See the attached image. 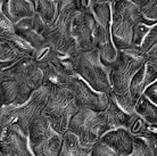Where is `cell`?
I'll use <instances>...</instances> for the list:
<instances>
[{
    "label": "cell",
    "instance_id": "22",
    "mask_svg": "<svg viewBox=\"0 0 157 156\" xmlns=\"http://www.w3.org/2000/svg\"><path fill=\"white\" fill-rule=\"evenodd\" d=\"M139 7L141 18L149 22H157V0H133Z\"/></svg>",
    "mask_w": 157,
    "mask_h": 156
},
{
    "label": "cell",
    "instance_id": "28",
    "mask_svg": "<svg viewBox=\"0 0 157 156\" xmlns=\"http://www.w3.org/2000/svg\"><path fill=\"white\" fill-rule=\"evenodd\" d=\"M151 145H153V147H154V150H155V154L157 155V140L153 141L151 142Z\"/></svg>",
    "mask_w": 157,
    "mask_h": 156
},
{
    "label": "cell",
    "instance_id": "27",
    "mask_svg": "<svg viewBox=\"0 0 157 156\" xmlns=\"http://www.w3.org/2000/svg\"><path fill=\"white\" fill-rule=\"evenodd\" d=\"M146 58H147V62L153 63V64L157 65V43L146 54Z\"/></svg>",
    "mask_w": 157,
    "mask_h": 156
},
{
    "label": "cell",
    "instance_id": "7",
    "mask_svg": "<svg viewBox=\"0 0 157 156\" xmlns=\"http://www.w3.org/2000/svg\"><path fill=\"white\" fill-rule=\"evenodd\" d=\"M146 62V54L134 48L117 50V57L110 65V82L113 91L117 94L130 92V86L134 75Z\"/></svg>",
    "mask_w": 157,
    "mask_h": 156
},
{
    "label": "cell",
    "instance_id": "12",
    "mask_svg": "<svg viewBox=\"0 0 157 156\" xmlns=\"http://www.w3.org/2000/svg\"><path fill=\"white\" fill-rule=\"evenodd\" d=\"M36 54L34 47L21 38L17 33L0 35V60L1 71L10 68L25 60H33Z\"/></svg>",
    "mask_w": 157,
    "mask_h": 156
},
{
    "label": "cell",
    "instance_id": "11",
    "mask_svg": "<svg viewBox=\"0 0 157 156\" xmlns=\"http://www.w3.org/2000/svg\"><path fill=\"white\" fill-rule=\"evenodd\" d=\"M102 127L101 112L91 109H80L78 113L71 120L70 131L78 138L81 144L94 147L100 139Z\"/></svg>",
    "mask_w": 157,
    "mask_h": 156
},
{
    "label": "cell",
    "instance_id": "10",
    "mask_svg": "<svg viewBox=\"0 0 157 156\" xmlns=\"http://www.w3.org/2000/svg\"><path fill=\"white\" fill-rule=\"evenodd\" d=\"M76 12L73 21V38L78 54L97 49V27L90 1L75 0Z\"/></svg>",
    "mask_w": 157,
    "mask_h": 156
},
{
    "label": "cell",
    "instance_id": "4",
    "mask_svg": "<svg viewBox=\"0 0 157 156\" xmlns=\"http://www.w3.org/2000/svg\"><path fill=\"white\" fill-rule=\"evenodd\" d=\"M76 12L75 1H60V12L54 23L46 26L44 38L56 50L66 56L74 57L78 54L73 38V21Z\"/></svg>",
    "mask_w": 157,
    "mask_h": 156
},
{
    "label": "cell",
    "instance_id": "1",
    "mask_svg": "<svg viewBox=\"0 0 157 156\" xmlns=\"http://www.w3.org/2000/svg\"><path fill=\"white\" fill-rule=\"evenodd\" d=\"M43 86V72L33 60H25L1 71V105L23 104Z\"/></svg>",
    "mask_w": 157,
    "mask_h": 156
},
{
    "label": "cell",
    "instance_id": "18",
    "mask_svg": "<svg viewBox=\"0 0 157 156\" xmlns=\"http://www.w3.org/2000/svg\"><path fill=\"white\" fill-rule=\"evenodd\" d=\"M0 12L16 24L36 15V6L34 1L30 0H4L1 2Z\"/></svg>",
    "mask_w": 157,
    "mask_h": 156
},
{
    "label": "cell",
    "instance_id": "29",
    "mask_svg": "<svg viewBox=\"0 0 157 156\" xmlns=\"http://www.w3.org/2000/svg\"><path fill=\"white\" fill-rule=\"evenodd\" d=\"M0 156H1V155H0Z\"/></svg>",
    "mask_w": 157,
    "mask_h": 156
},
{
    "label": "cell",
    "instance_id": "14",
    "mask_svg": "<svg viewBox=\"0 0 157 156\" xmlns=\"http://www.w3.org/2000/svg\"><path fill=\"white\" fill-rule=\"evenodd\" d=\"M1 156H34L29 135L17 123H13L1 131Z\"/></svg>",
    "mask_w": 157,
    "mask_h": 156
},
{
    "label": "cell",
    "instance_id": "17",
    "mask_svg": "<svg viewBox=\"0 0 157 156\" xmlns=\"http://www.w3.org/2000/svg\"><path fill=\"white\" fill-rule=\"evenodd\" d=\"M157 43V23H145L140 21L134 26L132 48L147 54Z\"/></svg>",
    "mask_w": 157,
    "mask_h": 156
},
{
    "label": "cell",
    "instance_id": "30",
    "mask_svg": "<svg viewBox=\"0 0 157 156\" xmlns=\"http://www.w3.org/2000/svg\"><path fill=\"white\" fill-rule=\"evenodd\" d=\"M156 156H157V155H156Z\"/></svg>",
    "mask_w": 157,
    "mask_h": 156
},
{
    "label": "cell",
    "instance_id": "24",
    "mask_svg": "<svg viewBox=\"0 0 157 156\" xmlns=\"http://www.w3.org/2000/svg\"><path fill=\"white\" fill-rule=\"evenodd\" d=\"M92 156H121L118 153H116L109 146L104 144L101 141H98L94 144V149H92Z\"/></svg>",
    "mask_w": 157,
    "mask_h": 156
},
{
    "label": "cell",
    "instance_id": "2",
    "mask_svg": "<svg viewBox=\"0 0 157 156\" xmlns=\"http://www.w3.org/2000/svg\"><path fill=\"white\" fill-rule=\"evenodd\" d=\"M51 89L48 87L42 86L40 89L36 90L32 96L23 104L16 105H1V116H0V124L1 131L7 129L13 123H17L24 132L29 135L30 127L36 117L43 113L50 96Z\"/></svg>",
    "mask_w": 157,
    "mask_h": 156
},
{
    "label": "cell",
    "instance_id": "25",
    "mask_svg": "<svg viewBox=\"0 0 157 156\" xmlns=\"http://www.w3.org/2000/svg\"><path fill=\"white\" fill-rule=\"evenodd\" d=\"M0 35H10L16 33L15 26L7 16L0 12Z\"/></svg>",
    "mask_w": 157,
    "mask_h": 156
},
{
    "label": "cell",
    "instance_id": "5",
    "mask_svg": "<svg viewBox=\"0 0 157 156\" xmlns=\"http://www.w3.org/2000/svg\"><path fill=\"white\" fill-rule=\"evenodd\" d=\"M75 74L89 83L94 90L109 94L113 90L110 82V66L105 65L98 49L80 53L73 57Z\"/></svg>",
    "mask_w": 157,
    "mask_h": 156
},
{
    "label": "cell",
    "instance_id": "21",
    "mask_svg": "<svg viewBox=\"0 0 157 156\" xmlns=\"http://www.w3.org/2000/svg\"><path fill=\"white\" fill-rule=\"evenodd\" d=\"M136 111L139 115H141L149 123L157 124V106L154 105L145 95L140 98L136 106Z\"/></svg>",
    "mask_w": 157,
    "mask_h": 156
},
{
    "label": "cell",
    "instance_id": "26",
    "mask_svg": "<svg viewBox=\"0 0 157 156\" xmlns=\"http://www.w3.org/2000/svg\"><path fill=\"white\" fill-rule=\"evenodd\" d=\"M145 96L153 103L154 105L157 106V81L154 83L153 86H150L148 89L146 90Z\"/></svg>",
    "mask_w": 157,
    "mask_h": 156
},
{
    "label": "cell",
    "instance_id": "13",
    "mask_svg": "<svg viewBox=\"0 0 157 156\" xmlns=\"http://www.w3.org/2000/svg\"><path fill=\"white\" fill-rule=\"evenodd\" d=\"M67 88L71 90L80 109L86 108L94 112H102L109 105V95L94 90L81 76H72Z\"/></svg>",
    "mask_w": 157,
    "mask_h": 156
},
{
    "label": "cell",
    "instance_id": "6",
    "mask_svg": "<svg viewBox=\"0 0 157 156\" xmlns=\"http://www.w3.org/2000/svg\"><path fill=\"white\" fill-rule=\"evenodd\" d=\"M78 111L80 108L71 90L68 88H58L51 90L42 114L59 133L65 135L70 131L71 120Z\"/></svg>",
    "mask_w": 157,
    "mask_h": 156
},
{
    "label": "cell",
    "instance_id": "20",
    "mask_svg": "<svg viewBox=\"0 0 157 156\" xmlns=\"http://www.w3.org/2000/svg\"><path fill=\"white\" fill-rule=\"evenodd\" d=\"M34 6L36 14L46 23V26L54 23L60 12V1L57 0H36Z\"/></svg>",
    "mask_w": 157,
    "mask_h": 156
},
{
    "label": "cell",
    "instance_id": "16",
    "mask_svg": "<svg viewBox=\"0 0 157 156\" xmlns=\"http://www.w3.org/2000/svg\"><path fill=\"white\" fill-rule=\"evenodd\" d=\"M157 81V65L146 62L138 73L134 75L130 86V95L133 98L136 104L145 95L146 90Z\"/></svg>",
    "mask_w": 157,
    "mask_h": 156
},
{
    "label": "cell",
    "instance_id": "23",
    "mask_svg": "<svg viewBox=\"0 0 157 156\" xmlns=\"http://www.w3.org/2000/svg\"><path fill=\"white\" fill-rule=\"evenodd\" d=\"M128 156H156L151 142L144 138H133L132 153Z\"/></svg>",
    "mask_w": 157,
    "mask_h": 156
},
{
    "label": "cell",
    "instance_id": "9",
    "mask_svg": "<svg viewBox=\"0 0 157 156\" xmlns=\"http://www.w3.org/2000/svg\"><path fill=\"white\" fill-rule=\"evenodd\" d=\"M112 1H90L91 12L94 14L97 27V49L100 51L102 63L110 66L117 57V49L112 40Z\"/></svg>",
    "mask_w": 157,
    "mask_h": 156
},
{
    "label": "cell",
    "instance_id": "15",
    "mask_svg": "<svg viewBox=\"0 0 157 156\" xmlns=\"http://www.w3.org/2000/svg\"><path fill=\"white\" fill-rule=\"evenodd\" d=\"M15 31L17 35L26 40L30 45H32L34 49L47 43V39L44 38L46 31V23L42 21L36 12V15L20 21L18 23L14 24Z\"/></svg>",
    "mask_w": 157,
    "mask_h": 156
},
{
    "label": "cell",
    "instance_id": "8",
    "mask_svg": "<svg viewBox=\"0 0 157 156\" xmlns=\"http://www.w3.org/2000/svg\"><path fill=\"white\" fill-rule=\"evenodd\" d=\"M29 141L34 156H59L64 135L59 133L47 117L41 114L30 127Z\"/></svg>",
    "mask_w": 157,
    "mask_h": 156
},
{
    "label": "cell",
    "instance_id": "3",
    "mask_svg": "<svg viewBox=\"0 0 157 156\" xmlns=\"http://www.w3.org/2000/svg\"><path fill=\"white\" fill-rule=\"evenodd\" d=\"M112 40L117 50L132 48L134 26L140 22L141 14L133 0L112 1Z\"/></svg>",
    "mask_w": 157,
    "mask_h": 156
},
{
    "label": "cell",
    "instance_id": "19",
    "mask_svg": "<svg viewBox=\"0 0 157 156\" xmlns=\"http://www.w3.org/2000/svg\"><path fill=\"white\" fill-rule=\"evenodd\" d=\"M91 146L81 144L78 138L71 131H67L64 135V141L59 156H92Z\"/></svg>",
    "mask_w": 157,
    "mask_h": 156
}]
</instances>
